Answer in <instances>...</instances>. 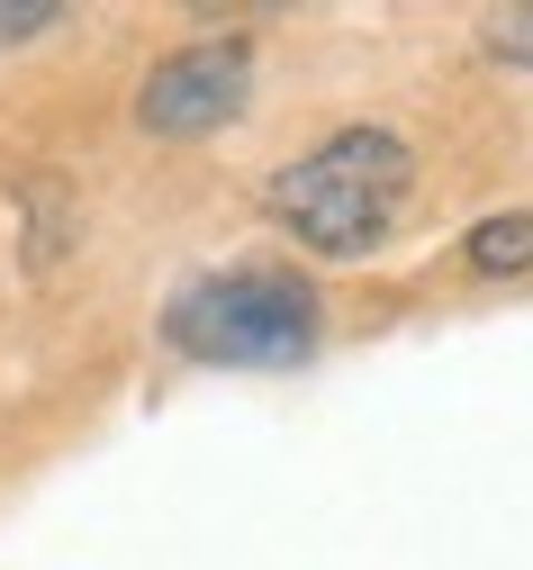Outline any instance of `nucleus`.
I'll return each instance as SVG.
<instances>
[{
	"mask_svg": "<svg viewBox=\"0 0 533 570\" xmlns=\"http://www.w3.org/2000/svg\"><path fill=\"white\" fill-rule=\"evenodd\" d=\"M19 199H28V272H37V281H55V272H63V254L82 245V208H72V190H63L55 173H28V181H19Z\"/></svg>",
	"mask_w": 533,
	"mask_h": 570,
	"instance_id": "20e7f679",
	"label": "nucleus"
},
{
	"mask_svg": "<svg viewBox=\"0 0 533 570\" xmlns=\"http://www.w3.org/2000/svg\"><path fill=\"white\" fill-rule=\"evenodd\" d=\"M462 254H471V272H524L533 263V208H515V218H480Z\"/></svg>",
	"mask_w": 533,
	"mask_h": 570,
	"instance_id": "39448f33",
	"label": "nucleus"
},
{
	"mask_svg": "<svg viewBox=\"0 0 533 570\" xmlns=\"http://www.w3.org/2000/svg\"><path fill=\"white\" fill-rule=\"evenodd\" d=\"M254 100V37H199L181 55H164L136 91V127L145 136H208Z\"/></svg>",
	"mask_w": 533,
	"mask_h": 570,
	"instance_id": "7ed1b4c3",
	"label": "nucleus"
},
{
	"mask_svg": "<svg viewBox=\"0 0 533 570\" xmlns=\"http://www.w3.org/2000/svg\"><path fill=\"white\" fill-rule=\"evenodd\" d=\"M480 46L506 55V63H533V0H515V10H488V19H480Z\"/></svg>",
	"mask_w": 533,
	"mask_h": 570,
	"instance_id": "423d86ee",
	"label": "nucleus"
},
{
	"mask_svg": "<svg viewBox=\"0 0 533 570\" xmlns=\"http://www.w3.org/2000/svg\"><path fill=\"white\" fill-rule=\"evenodd\" d=\"M326 335V299L298 263L190 272L164 299V344L199 372H298Z\"/></svg>",
	"mask_w": 533,
	"mask_h": 570,
	"instance_id": "f03ea898",
	"label": "nucleus"
},
{
	"mask_svg": "<svg viewBox=\"0 0 533 570\" xmlns=\"http://www.w3.org/2000/svg\"><path fill=\"white\" fill-rule=\"evenodd\" d=\"M46 28H63V0H0V46H37Z\"/></svg>",
	"mask_w": 533,
	"mask_h": 570,
	"instance_id": "0eeeda50",
	"label": "nucleus"
},
{
	"mask_svg": "<svg viewBox=\"0 0 533 570\" xmlns=\"http://www.w3.org/2000/svg\"><path fill=\"white\" fill-rule=\"evenodd\" d=\"M407 199H416V155H407L398 127H335L326 146H308L298 164H280L263 181L272 227L298 254H317V263L379 254V245L398 236Z\"/></svg>",
	"mask_w": 533,
	"mask_h": 570,
	"instance_id": "f257e3e1",
	"label": "nucleus"
}]
</instances>
